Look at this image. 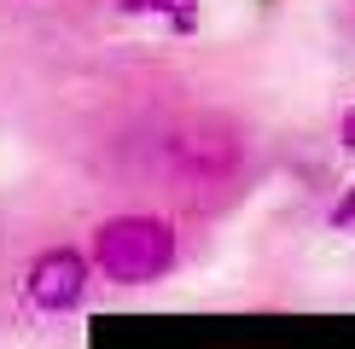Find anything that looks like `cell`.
Segmentation results:
<instances>
[{
  "label": "cell",
  "instance_id": "3957f363",
  "mask_svg": "<svg viewBox=\"0 0 355 349\" xmlns=\"http://www.w3.org/2000/svg\"><path fill=\"white\" fill-rule=\"evenodd\" d=\"M123 12L135 18V12H169L181 29H192V0H123Z\"/></svg>",
  "mask_w": 355,
  "mask_h": 349
},
{
  "label": "cell",
  "instance_id": "6da1fadb",
  "mask_svg": "<svg viewBox=\"0 0 355 349\" xmlns=\"http://www.w3.org/2000/svg\"><path fill=\"white\" fill-rule=\"evenodd\" d=\"M94 262L116 285H152L175 262V233L157 215H111L94 233Z\"/></svg>",
  "mask_w": 355,
  "mask_h": 349
},
{
  "label": "cell",
  "instance_id": "277c9868",
  "mask_svg": "<svg viewBox=\"0 0 355 349\" xmlns=\"http://www.w3.org/2000/svg\"><path fill=\"white\" fill-rule=\"evenodd\" d=\"M332 222H338V227H355V186H349V198L332 210Z\"/></svg>",
  "mask_w": 355,
  "mask_h": 349
},
{
  "label": "cell",
  "instance_id": "7a4b0ae2",
  "mask_svg": "<svg viewBox=\"0 0 355 349\" xmlns=\"http://www.w3.org/2000/svg\"><path fill=\"white\" fill-rule=\"evenodd\" d=\"M24 291H29V303H35V309L64 314V309H76L82 291H87V262H82L76 251H47V256H35Z\"/></svg>",
  "mask_w": 355,
  "mask_h": 349
},
{
  "label": "cell",
  "instance_id": "5b68a950",
  "mask_svg": "<svg viewBox=\"0 0 355 349\" xmlns=\"http://www.w3.org/2000/svg\"><path fill=\"white\" fill-rule=\"evenodd\" d=\"M344 145H349V152H355V105L344 111Z\"/></svg>",
  "mask_w": 355,
  "mask_h": 349
}]
</instances>
